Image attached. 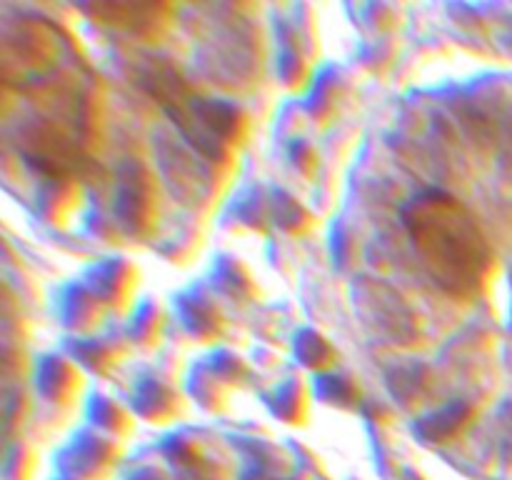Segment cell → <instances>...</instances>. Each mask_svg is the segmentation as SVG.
<instances>
[{"label": "cell", "mask_w": 512, "mask_h": 480, "mask_svg": "<svg viewBox=\"0 0 512 480\" xmlns=\"http://www.w3.org/2000/svg\"><path fill=\"white\" fill-rule=\"evenodd\" d=\"M403 218L430 278L450 295L478 293L493 253L470 210L453 195L433 190L410 200Z\"/></svg>", "instance_id": "cell-1"}]
</instances>
